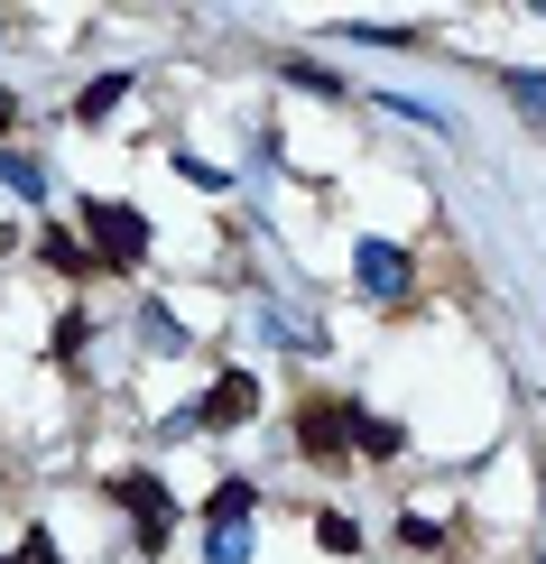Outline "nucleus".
I'll use <instances>...</instances> for the list:
<instances>
[{
  "label": "nucleus",
  "mask_w": 546,
  "mask_h": 564,
  "mask_svg": "<svg viewBox=\"0 0 546 564\" xmlns=\"http://www.w3.org/2000/svg\"><path fill=\"white\" fill-rule=\"evenodd\" d=\"M19 130V93H0V139H10Z\"/></svg>",
  "instance_id": "6ab92c4d"
},
{
  "label": "nucleus",
  "mask_w": 546,
  "mask_h": 564,
  "mask_svg": "<svg viewBox=\"0 0 546 564\" xmlns=\"http://www.w3.org/2000/svg\"><path fill=\"white\" fill-rule=\"evenodd\" d=\"M501 93H510V102L546 130V65H510V75H501Z\"/></svg>",
  "instance_id": "9d476101"
},
{
  "label": "nucleus",
  "mask_w": 546,
  "mask_h": 564,
  "mask_svg": "<svg viewBox=\"0 0 546 564\" xmlns=\"http://www.w3.org/2000/svg\"><path fill=\"white\" fill-rule=\"evenodd\" d=\"M278 75H288V84H306V93H324V102H343V93H352L343 75H324L315 56H278Z\"/></svg>",
  "instance_id": "4468645a"
},
{
  "label": "nucleus",
  "mask_w": 546,
  "mask_h": 564,
  "mask_svg": "<svg viewBox=\"0 0 546 564\" xmlns=\"http://www.w3.org/2000/svg\"><path fill=\"white\" fill-rule=\"evenodd\" d=\"M250 519H259V490H250V481H223V490L204 500V528H250Z\"/></svg>",
  "instance_id": "0eeeda50"
},
{
  "label": "nucleus",
  "mask_w": 546,
  "mask_h": 564,
  "mask_svg": "<svg viewBox=\"0 0 546 564\" xmlns=\"http://www.w3.org/2000/svg\"><path fill=\"white\" fill-rule=\"evenodd\" d=\"M352 444H362V463H398L408 454V435H398L389 416H371V408H362V426H352Z\"/></svg>",
  "instance_id": "1a4fd4ad"
},
{
  "label": "nucleus",
  "mask_w": 546,
  "mask_h": 564,
  "mask_svg": "<svg viewBox=\"0 0 546 564\" xmlns=\"http://www.w3.org/2000/svg\"><path fill=\"white\" fill-rule=\"evenodd\" d=\"M176 176L204 185V195H223V185H232V167H213V158H176Z\"/></svg>",
  "instance_id": "f3484780"
},
{
  "label": "nucleus",
  "mask_w": 546,
  "mask_h": 564,
  "mask_svg": "<svg viewBox=\"0 0 546 564\" xmlns=\"http://www.w3.org/2000/svg\"><path fill=\"white\" fill-rule=\"evenodd\" d=\"M0 185H10V195H29V204H46V167L29 149H0Z\"/></svg>",
  "instance_id": "9b49d317"
},
{
  "label": "nucleus",
  "mask_w": 546,
  "mask_h": 564,
  "mask_svg": "<svg viewBox=\"0 0 546 564\" xmlns=\"http://www.w3.org/2000/svg\"><path fill=\"white\" fill-rule=\"evenodd\" d=\"M259 334H269V343H288V351H324V324L288 315V305H259Z\"/></svg>",
  "instance_id": "423d86ee"
},
{
  "label": "nucleus",
  "mask_w": 546,
  "mask_h": 564,
  "mask_svg": "<svg viewBox=\"0 0 546 564\" xmlns=\"http://www.w3.org/2000/svg\"><path fill=\"white\" fill-rule=\"evenodd\" d=\"M111 500L139 519V546H149V555L176 536V500H168V481H158V473H111Z\"/></svg>",
  "instance_id": "20e7f679"
},
{
  "label": "nucleus",
  "mask_w": 546,
  "mask_h": 564,
  "mask_svg": "<svg viewBox=\"0 0 546 564\" xmlns=\"http://www.w3.org/2000/svg\"><path fill=\"white\" fill-rule=\"evenodd\" d=\"M204 555H213V564H250V528H213Z\"/></svg>",
  "instance_id": "dca6fc26"
},
{
  "label": "nucleus",
  "mask_w": 546,
  "mask_h": 564,
  "mask_svg": "<svg viewBox=\"0 0 546 564\" xmlns=\"http://www.w3.org/2000/svg\"><path fill=\"white\" fill-rule=\"evenodd\" d=\"M398 546L436 555V546H445V519H426V509H398Z\"/></svg>",
  "instance_id": "2eb2a0df"
},
{
  "label": "nucleus",
  "mask_w": 546,
  "mask_h": 564,
  "mask_svg": "<svg viewBox=\"0 0 546 564\" xmlns=\"http://www.w3.org/2000/svg\"><path fill=\"white\" fill-rule=\"evenodd\" d=\"M0 250H10V223H0Z\"/></svg>",
  "instance_id": "aec40b11"
},
{
  "label": "nucleus",
  "mask_w": 546,
  "mask_h": 564,
  "mask_svg": "<svg viewBox=\"0 0 546 564\" xmlns=\"http://www.w3.org/2000/svg\"><path fill=\"white\" fill-rule=\"evenodd\" d=\"M250 416H259V380H250V370H223V380H213V389L195 398V408L176 416V426H204V435H232V426H250Z\"/></svg>",
  "instance_id": "39448f33"
},
{
  "label": "nucleus",
  "mask_w": 546,
  "mask_h": 564,
  "mask_svg": "<svg viewBox=\"0 0 546 564\" xmlns=\"http://www.w3.org/2000/svg\"><path fill=\"white\" fill-rule=\"evenodd\" d=\"M10 564H65V555H56V536H46V528H19V555Z\"/></svg>",
  "instance_id": "a211bd4d"
},
{
  "label": "nucleus",
  "mask_w": 546,
  "mask_h": 564,
  "mask_svg": "<svg viewBox=\"0 0 546 564\" xmlns=\"http://www.w3.org/2000/svg\"><path fill=\"white\" fill-rule=\"evenodd\" d=\"M315 546H324V555H362V528H352V509H315Z\"/></svg>",
  "instance_id": "ddd939ff"
},
{
  "label": "nucleus",
  "mask_w": 546,
  "mask_h": 564,
  "mask_svg": "<svg viewBox=\"0 0 546 564\" xmlns=\"http://www.w3.org/2000/svg\"><path fill=\"white\" fill-rule=\"evenodd\" d=\"M84 231H93V269H139L149 260V241H158V223L139 214V204H121V195H84Z\"/></svg>",
  "instance_id": "f257e3e1"
},
{
  "label": "nucleus",
  "mask_w": 546,
  "mask_h": 564,
  "mask_svg": "<svg viewBox=\"0 0 546 564\" xmlns=\"http://www.w3.org/2000/svg\"><path fill=\"white\" fill-rule=\"evenodd\" d=\"M121 93H130V75H93L84 102H75V121H111V111H121Z\"/></svg>",
  "instance_id": "f8f14e48"
},
{
  "label": "nucleus",
  "mask_w": 546,
  "mask_h": 564,
  "mask_svg": "<svg viewBox=\"0 0 546 564\" xmlns=\"http://www.w3.org/2000/svg\"><path fill=\"white\" fill-rule=\"evenodd\" d=\"M38 260L56 269V278H93V250L75 241V231H38Z\"/></svg>",
  "instance_id": "6e6552de"
},
{
  "label": "nucleus",
  "mask_w": 546,
  "mask_h": 564,
  "mask_svg": "<svg viewBox=\"0 0 546 564\" xmlns=\"http://www.w3.org/2000/svg\"><path fill=\"white\" fill-rule=\"evenodd\" d=\"M352 426H362L352 398H306V408H297V454L315 463V473H343V463H352Z\"/></svg>",
  "instance_id": "f03ea898"
},
{
  "label": "nucleus",
  "mask_w": 546,
  "mask_h": 564,
  "mask_svg": "<svg viewBox=\"0 0 546 564\" xmlns=\"http://www.w3.org/2000/svg\"><path fill=\"white\" fill-rule=\"evenodd\" d=\"M352 288L398 315V305H417V260L398 241H352Z\"/></svg>",
  "instance_id": "7ed1b4c3"
},
{
  "label": "nucleus",
  "mask_w": 546,
  "mask_h": 564,
  "mask_svg": "<svg viewBox=\"0 0 546 564\" xmlns=\"http://www.w3.org/2000/svg\"><path fill=\"white\" fill-rule=\"evenodd\" d=\"M0 564H10V555H0Z\"/></svg>",
  "instance_id": "412c9836"
}]
</instances>
